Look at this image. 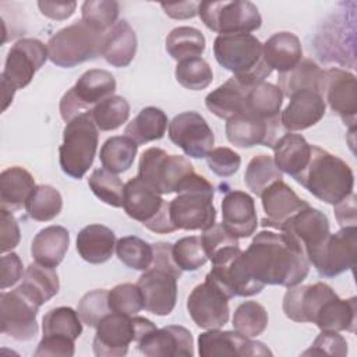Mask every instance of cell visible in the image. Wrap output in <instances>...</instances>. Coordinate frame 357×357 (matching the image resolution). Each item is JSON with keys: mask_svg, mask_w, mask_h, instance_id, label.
<instances>
[{"mask_svg": "<svg viewBox=\"0 0 357 357\" xmlns=\"http://www.w3.org/2000/svg\"><path fill=\"white\" fill-rule=\"evenodd\" d=\"M237 261L244 273L262 286L291 287L300 284L310 271V262L303 251L282 231L257 233Z\"/></svg>", "mask_w": 357, "mask_h": 357, "instance_id": "obj_1", "label": "cell"}, {"mask_svg": "<svg viewBox=\"0 0 357 357\" xmlns=\"http://www.w3.org/2000/svg\"><path fill=\"white\" fill-rule=\"evenodd\" d=\"M308 192L325 204L335 205L353 192L354 174L339 156L312 145L307 166L293 177Z\"/></svg>", "mask_w": 357, "mask_h": 357, "instance_id": "obj_2", "label": "cell"}, {"mask_svg": "<svg viewBox=\"0 0 357 357\" xmlns=\"http://www.w3.org/2000/svg\"><path fill=\"white\" fill-rule=\"evenodd\" d=\"M213 54L223 68L231 71L234 78L248 86L265 81L272 73L264 60L262 43L251 33L218 35L213 42Z\"/></svg>", "mask_w": 357, "mask_h": 357, "instance_id": "obj_3", "label": "cell"}, {"mask_svg": "<svg viewBox=\"0 0 357 357\" xmlns=\"http://www.w3.org/2000/svg\"><path fill=\"white\" fill-rule=\"evenodd\" d=\"M176 192L177 197L169 202L170 220L176 230H205L215 225V188L204 176L191 173Z\"/></svg>", "mask_w": 357, "mask_h": 357, "instance_id": "obj_4", "label": "cell"}, {"mask_svg": "<svg viewBox=\"0 0 357 357\" xmlns=\"http://www.w3.org/2000/svg\"><path fill=\"white\" fill-rule=\"evenodd\" d=\"M98 142L99 130L89 112L70 120L63 130V144L59 148L61 170L73 178H82L93 163Z\"/></svg>", "mask_w": 357, "mask_h": 357, "instance_id": "obj_5", "label": "cell"}, {"mask_svg": "<svg viewBox=\"0 0 357 357\" xmlns=\"http://www.w3.org/2000/svg\"><path fill=\"white\" fill-rule=\"evenodd\" d=\"M105 33L98 32L82 21L57 31L47 40L49 60L63 68H73L102 56Z\"/></svg>", "mask_w": 357, "mask_h": 357, "instance_id": "obj_6", "label": "cell"}, {"mask_svg": "<svg viewBox=\"0 0 357 357\" xmlns=\"http://www.w3.org/2000/svg\"><path fill=\"white\" fill-rule=\"evenodd\" d=\"M123 208L131 219L141 222L153 233L166 234L176 230L170 220L169 202L138 176L124 184Z\"/></svg>", "mask_w": 357, "mask_h": 357, "instance_id": "obj_7", "label": "cell"}, {"mask_svg": "<svg viewBox=\"0 0 357 357\" xmlns=\"http://www.w3.org/2000/svg\"><path fill=\"white\" fill-rule=\"evenodd\" d=\"M198 15L202 22L219 35L250 33L261 28L262 17L251 1H201Z\"/></svg>", "mask_w": 357, "mask_h": 357, "instance_id": "obj_8", "label": "cell"}, {"mask_svg": "<svg viewBox=\"0 0 357 357\" xmlns=\"http://www.w3.org/2000/svg\"><path fill=\"white\" fill-rule=\"evenodd\" d=\"M191 173L194 167L187 158L169 155L162 148L152 146L142 152L137 176L159 194H172Z\"/></svg>", "mask_w": 357, "mask_h": 357, "instance_id": "obj_9", "label": "cell"}, {"mask_svg": "<svg viewBox=\"0 0 357 357\" xmlns=\"http://www.w3.org/2000/svg\"><path fill=\"white\" fill-rule=\"evenodd\" d=\"M116 78L112 73L100 68L85 71L60 100V116L68 123L75 116L91 112L116 91Z\"/></svg>", "mask_w": 357, "mask_h": 357, "instance_id": "obj_10", "label": "cell"}, {"mask_svg": "<svg viewBox=\"0 0 357 357\" xmlns=\"http://www.w3.org/2000/svg\"><path fill=\"white\" fill-rule=\"evenodd\" d=\"M38 305L20 287L0 294V331L18 342L32 340L38 335Z\"/></svg>", "mask_w": 357, "mask_h": 357, "instance_id": "obj_11", "label": "cell"}, {"mask_svg": "<svg viewBox=\"0 0 357 357\" xmlns=\"http://www.w3.org/2000/svg\"><path fill=\"white\" fill-rule=\"evenodd\" d=\"M357 227H342L331 233L318 250L308 258L317 272L325 278L337 276L354 266Z\"/></svg>", "mask_w": 357, "mask_h": 357, "instance_id": "obj_12", "label": "cell"}, {"mask_svg": "<svg viewBox=\"0 0 357 357\" xmlns=\"http://www.w3.org/2000/svg\"><path fill=\"white\" fill-rule=\"evenodd\" d=\"M230 297L208 276L187 298V310L194 324L202 329H220L227 324Z\"/></svg>", "mask_w": 357, "mask_h": 357, "instance_id": "obj_13", "label": "cell"}, {"mask_svg": "<svg viewBox=\"0 0 357 357\" xmlns=\"http://www.w3.org/2000/svg\"><path fill=\"white\" fill-rule=\"evenodd\" d=\"M49 59L47 46L39 39L24 38L17 40L7 53L1 79L7 81L15 91L26 86L35 73Z\"/></svg>", "mask_w": 357, "mask_h": 357, "instance_id": "obj_14", "label": "cell"}, {"mask_svg": "<svg viewBox=\"0 0 357 357\" xmlns=\"http://www.w3.org/2000/svg\"><path fill=\"white\" fill-rule=\"evenodd\" d=\"M169 138L194 159L206 158L215 144L212 128L197 112H183L174 116L169 123Z\"/></svg>", "mask_w": 357, "mask_h": 357, "instance_id": "obj_15", "label": "cell"}, {"mask_svg": "<svg viewBox=\"0 0 357 357\" xmlns=\"http://www.w3.org/2000/svg\"><path fill=\"white\" fill-rule=\"evenodd\" d=\"M319 93L332 112L342 119L344 126L354 130L357 114V84L354 74L336 67L324 70Z\"/></svg>", "mask_w": 357, "mask_h": 357, "instance_id": "obj_16", "label": "cell"}, {"mask_svg": "<svg viewBox=\"0 0 357 357\" xmlns=\"http://www.w3.org/2000/svg\"><path fill=\"white\" fill-rule=\"evenodd\" d=\"M226 121V138L238 148H252L255 145L273 148L283 135L280 117L268 120L251 113H241Z\"/></svg>", "mask_w": 357, "mask_h": 357, "instance_id": "obj_17", "label": "cell"}, {"mask_svg": "<svg viewBox=\"0 0 357 357\" xmlns=\"http://www.w3.org/2000/svg\"><path fill=\"white\" fill-rule=\"evenodd\" d=\"M280 231L286 234L308 259L331 234L328 216L317 208L307 206L283 223Z\"/></svg>", "mask_w": 357, "mask_h": 357, "instance_id": "obj_18", "label": "cell"}, {"mask_svg": "<svg viewBox=\"0 0 357 357\" xmlns=\"http://www.w3.org/2000/svg\"><path fill=\"white\" fill-rule=\"evenodd\" d=\"M177 275L162 268L149 266L144 271L137 282L144 310L159 317L169 315L177 301Z\"/></svg>", "mask_w": 357, "mask_h": 357, "instance_id": "obj_19", "label": "cell"}, {"mask_svg": "<svg viewBox=\"0 0 357 357\" xmlns=\"http://www.w3.org/2000/svg\"><path fill=\"white\" fill-rule=\"evenodd\" d=\"M132 342H135L134 318L110 312L96 326L92 349L98 357H123Z\"/></svg>", "mask_w": 357, "mask_h": 357, "instance_id": "obj_20", "label": "cell"}, {"mask_svg": "<svg viewBox=\"0 0 357 357\" xmlns=\"http://www.w3.org/2000/svg\"><path fill=\"white\" fill-rule=\"evenodd\" d=\"M198 354L201 357L216 356H272V351L258 340L233 331L208 329L198 336Z\"/></svg>", "mask_w": 357, "mask_h": 357, "instance_id": "obj_21", "label": "cell"}, {"mask_svg": "<svg viewBox=\"0 0 357 357\" xmlns=\"http://www.w3.org/2000/svg\"><path fill=\"white\" fill-rule=\"evenodd\" d=\"M137 349L148 357H192L194 339L188 329L180 325H169L153 329L145 335Z\"/></svg>", "mask_w": 357, "mask_h": 357, "instance_id": "obj_22", "label": "cell"}, {"mask_svg": "<svg viewBox=\"0 0 357 357\" xmlns=\"http://www.w3.org/2000/svg\"><path fill=\"white\" fill-rule=\"evenodd\" d=\"M287 289L282 308L284 315L294 322H314L324 303L335 294V290L324 282L305 286L296 284Z\"/></svg>", "mask_w": 357, "mask_h": 357, "instance_id": "obj_23", "label": "cell"}, {"mask_svg": "<svg viewBox=\"0 0 357 357\" xmlns=\"http://www.w3.org/2000/svg\"><path fill=\"white\" fill-rule=\"evenodd\" d=\"M265 218L261 225L280 230L283 223L310 204L301 199L283 180L275 181L261 194Z\"/></svg>", "mask_w": 357, "mask_h": 357, "instance_id": "obj_24", "label": "cell"}, {"mask_svg": "<svg viewBox=\"0 0 357 357\" xmlns=\"http://www.w3.org/2000/svg\"><path fill=\"white\" fill-rule=\"evenodd\" d=\"M326 103L319 92L303 89L290 96L289 105L280 113V124L284 130L303 131L315 126L325 114Z\"/></svg>", "mask_w": 357, "mask_h": 357, "instance_id": "obj_25", "label": "cell"}, {"mask_svg": "<svg viewBox=\"0 0 357 357\" xmlns=\"http://www.w3.org/2000/svg\"><path fill=\"white\" fill-rule=\"evenodd\" d=\"M222 225L237 238L252 236L258 226L254 198L240 190L229 191L222 199Z\"/></svg>", "mask_w": 357, "mask_h": 357, "instance_id": "obj_26", "label": "cell"}, {"mask_svg": "<svg viewBox=\"0 0 357 357\" xmlns=\"http://www.w3.org/2000/svg\"><path fill=\"white\" fill-rule=\"evenodd\" d=\"M250 88L251 86L244 85L237 78L231 77L206 95L205 106L216 117L229 120L245 112Z\"/></svg>", "mask_w": 357, "mask_h": 357, "instance_id": "obj_27", "label": "cell"}, {"mask_svg": "<svg viewBox=\"0 0 357 357\" xmlns=\"http://www.w3.org/2000/svg\"><path fill=\"white\" fill-rule=\"evenodd\" d=\"M116 248V236L107 226L93 223L82 227L77 234V251L89 264L109 261Z\"/></svg>", "mask_w": 357, "mask_h": 357, "instance_id": "obj_28", "label": "cell"}, {"mask_svg": "<svg viewBox=\"0 0 357 357\" xmlns=\"http://www.w3.org/2000/svg\"><path fill=\"white\" fill-rule=\"evenodd\" d=\"M70 245V233L66 227L52 225L33 237L31 244V255L35 262L56 268L66 257Z\"/></svg>", "mask_w": 357, "mask_h": 357, "instance_id": "obj_29", "label": "cell"}, {"mask_svg": "<svg viewBox=\"0 0 357 357\" xmlns=\"http://www.w3.org/2000/svg\"><path fill=\"white\" fill-rule=\"evenodd\" d=\"M262 56L272 71L286 73L301 61L303 47L294 33L286 31L276 32L262 45Z\"/></svg>", "mask_w": 357, "mask_h": 357, "instance_id": "obj_30", "label": "cell"}, {"mask_svg": "<svg viewBox=\"0 0 357 357\" xmlns=\"http://www.w3.org/2000/svg\"><path fill=\"white\" fill-rule=\"evenodd\" d=\"M137 53V35L126 20L117 21L103 39L102 57L113 67H127Z\"/></svg>", "mask_w": 357, "mask_h": 357, "instance_id": "obj_31", "label": "cell"}, {"mask_svg": "<svg viewBox=\"0 0 357 357\" xmlns=\"http://www.w3.org/2000/svg\"><path fill=\"white\" fill-rule=\"evenodd\" d=\"M357 321V300L356 297L340 298L336 293L329 297L319 312L317 314L312 324H315L321 331H346L354 332Z\"/></svg>", "mask_w": 357, "mask_h": 357, "instance_id": "obj_32", "label": "cell"}, {"mask_svg": "<svg viewBox=\"0 0 357 357\" xmlns=\"http://www.w3.org/2000/svg\"><path fill=\"white\" fill-rule=\"evenodd\" d=\"M311 146L300 134H283L273 145V162L282 173L296 177L308 163Z\"/></svg>", "mask_w": 357, "mask_h": 357, "instance_id": "obj_33", "label": "cell"}, {"mask_svg": "<svg viewBox=\"0 0 357 357\" xmlns=\"http://www.w3.org/2000/svg\"><path fill=\"white\" fill-rule=\"evenodd\" d=\"M35 187V178L24 167L13 166L3 170L0 174L1 209L10 212L21 209Z\"/></svg>", "mask_w": 357, "mask_h": 357, "instance_id": "obj_34", "label": "cell"}, {"mask_svg": "<svg viewBox=\"0 0 357 357\" xmlns=\"http://www.w3.org/2000/svg\"><path fill=\"white\" fill-rule=\"evenodd\" d=\"M18 287L38 305H42L59 293V275L54 268L33 262L25 269L22 283Z\"/></svg>", "mask_w": 357, "mask_h": 357, "instance_id": "obj_35", "label": "cell"}, {"mask_svg": "<svg viewBox=\"0 0 357 357\" xmlns=\"http://www.w3.org/2000/svg\"><path fill=\"white\" fill-rule=\"evenodd\" d=\"M166 113L155 106L144 107L127 126L124 134L135 144L144 145L163 138L167 128Z\"/></svg>", "mask_w": 357, "mask_h": 357, "instance_id": "obj_36", "label": "cell"}, {"mask_svg": "<svg viewBox=\"0 0 357 357\" xmlns=\"http://www.w3.org/2000/svg\"><path fill=\"white\" fill-rule=\"evenodd\" d=\"M324 70L311 59H301V61L286 73H279L278 88L283 96L290 98L293 93L303 89H312L319 92Z\"/></svg>", "mask_w": 357, "mask_h": 357, "instance_id": "obj_37", "label": "cell"}, {"mask_svg": "<svg viewBox=\"0 0 357 357\" xmlns=\"http://www.w3.org/2000/svg\"><path fill=\"white\" fill-rule=\"evenodd\" d=\"M204 251L212 265L225 264L241 252L238 238L233 236L222 223H215L202 230L201 236Z\"/></svg>", "mask_w": 357, "mask_h": 357, "instance_id": "obj_38", "label": "cell"}, {"mask_svg": "<svg viewBox=\"0 0 357 357\" xmlns=\"http://www.w3.org/2000/svg\"><path fill=\"white\" fill-rule=\"evenodd\" d=\"M137 152L138 144L127 135H116L105 141L100 148L99 159L103 169L117 174L127 172L132 166Z\"/></svg>", "mask_w": 357, "mask_h": 357, "instance_id": "obj_39", "label": "cell"}, {"mask_svg": "<svg viewBox=\"0 0 357 357\" xmlns=\"http://www.w3.org/2000/svg\"><path fill=\"white\" fill-rule=\"evenodd\" d=\"M283 103L282 91L271 82H259L250 88L247 95V109L244 113H251L262 119H279Z\"/></svg>", "mask_w": 357, "mask_h": 357, "instance_id": "obj_40", "label": "cell"}, {"mask_svg": "<svg viewBox=\"0 0 357 357\" xmlns=\"http://www.w3.org/2000/svg\"><path fill=\"white\" fill-rule=\"evenodd\" d=\"M205 45L204 33L192 26H177L166 36V50L177 61L199 57Z\"/></svg>", "mask_w": 357, "mask_h": 357, "instance_id": "obj_41", "label": "cell"}, {"mask_svg": "<svg viewBox=\"0 0 357 357\" xmlns=\"http://www.w3.org/2000/svg\"><path fill=\"white\" fill-rule=\"evenodd\" d=\"M43 336H54L77 340L82 333V321L71 307H56L49 310L42 319Z\"/></svg>", "mask_w": 357, "mask_h": 357, "instance_id": "obj_42", "label": "cell"}, {"mask_svg": "<svg viewBox=\"0 0 357 357\" xmlns=\"http://www.w3.org/2000/svg\"><path fill=\"white\" fill-rule=\"evenodd\" d=\"M61 194L47 184L36 185L25 202L28 216L36 222H49L54 219L61 212Z\"/></svg>", "mask_w": 357, "mask_h": 357, "instance_id": "obj_43", "label": "cell"}, {"mask_svg": "<svg viewBox=\"0 0 357 357\" xmlns=\"http://www.w3.org/2000/svg\"><path fill=\"white\" fill-rule=\"evenodd\" d=\"M91 117L100 131H113L130 117L128 102L119 95H112L91 109Z\"/></svg>", "mask_w": 357, "mask_h": 357, "instance_id": "obj_44", "label": "cell"}, {"mask_svg": "<svg viewBox=\"0 0 357 357\" xmlns=\"http://www.w3.org/2000/svg\"><path fill=\"white\" fill-rule=\"evenodd\" d=\"M279 180H283V174L269 155H265V153L255 155L248 162L244 173V181H245V185L254 194L261 197V194L271 184Z\"/></svg>", "mask_w": 357, "mask_h": 357, "instance_id": "obj_45", "label": "cell"}, {"mask_svg": "<svg viewBox=\"0 0 357 357\" xmlns=\"http://www.w3.org/2000/svg\"><path fill=\"white\" fill-rule=\"evenodd\" d=\"M231 322L236 332L247 337H255L266 329L268 312L265 307L257 301H244L234 310Z\"/></svg>", "mask_w": 357, "mask_h": 357, "instance_id": "obj_46", "label": "cell"}, {"mask_svg": "<svg viewBox=\"0 0 357 357\" xmlns=\"http://www.w3.org/2000/svg\"><path fill=\"white\" fill-rule=\"evenodd\" d=\"M117 258L128 268L146 271L153 258L152 244L137 236H124L116 241Z\"/></svg>", "mask_w": 357, "mask_h": 357, "instance_id": "obj_47", "label": "cell"}, {"mask_svg": "<svg viewBox=\"0 0 357 357\" xmlns=\"http://www.w3.org/2000/svg\"><path fill=\"white\" fill-rule=\"evenodd\" d=\"M119 14L120 6L114 0H86L81 6V21L102 33L117 22Z\"/></svg>", "mask_w": 357, "mask_h": 357, "instance_id": "obj_48", "label": "cell"}, {"mask_svg": "<svg viewBox=\"0 0 357 357\" xmlns=\"http://www.w3.org/2000/svg\"><path fill=\"white\" fill-rule=\"evenodd\" d=\"M174 77L185 89L202 91L212 82L213 73L206 60L202 57H192L177 63Z\"/></svg>", "mask_w": 357, "mask_h": 357, "instance_id": "obj_49", "label": "cell"}, {"mask_svg": "<svg viewBox=\"0 0 357 357\" xmlns=\"http://www.w3.org/2000/svg\"><path fill=\"white\" fill-rule=\"evenodd\" d=\"M88 185L105 204L114 208L123 206L124 184L116 173H112L103 167L95 169L88 178Z\"/></svg>", "mask_w": 357, "mask_h": 357, "instance_id": "obj_50", "label": "cell"}, {"mask_svg": "<svg viewBox=\"0 0 357 357\" xmlns=\"http://www.w3.org/2000/svg\"><path fill=\"white\" fill-rule=\"evenodd\" d=\"M173 259L181 271L194 272L204 266L208 257L204 251L201 237L187 236L173 244Z\"/></svg>", "mask_w": 357, "mask_h": 357, "instance_id": "obj_51", "label": "cell"}, {"mask_svg": "<svg viewBox=\"0 0 357 357\" xmlns=\"http://www.w3.org/2000/svg\"><path fill=\"white\" fill-rule=\"evenodd\" d=\"M109 308L112 312L123 315H135L144 308L142 294L137 284L121 283L114 286L107 294Z\"/></svg>", "mask_w": 357, "mask_h": 357, "instance_id": "obj_52", "label": "cell"}, {"mask_svg": "<svg viewBox=\"0 0 357 357\" xmlns=\"http://www.w3.org/2000/svg\"><path fill=\"white\" fill-rule=\"evenodd\" d=\"M107 294L109 291L103 289H96L92 291L85 293L81 300L78 301L77 312L82 321V324L96 328L99 322L110 314L109 308V301H107Z\"/></svg>", "mask_w": 357, "mask_h": 357, "instance_id": "obj_53", "label": "cell"}, {"mask_svg": "<svg viewBox=\"0 0 357 357\" xmlns=\"http://www.w3.org/2000/svg\"><path fill=\"white\" fill-rule=\"evenodd\" d=\"M206 163L211 172L219 177H230L240 169L241 158L230 148L219 146L213 148L206 155Z\"/></svg>", "mask_w": 357, "mask_h": 357, "instance_id": "obj_54", "label": "cell"}, {"mask_svg": "<svg viewBox=\"0 0 357 357\" xmlns=\"http://www.w3.org/2000/svg\"><path fill=\"white\" fill-rule=\"evenodd\" d=\"M304 356L308 354H328V356H337L344 357L347 354V342L346 339L335 331H322L315 340L312 342L311 347L303 353Z\"/></svg>", "mask_w": 357, "mask_h": 357, "instance_id": "obj_55", "label": "cell"}, {"mask_svg": "<svg viewBox=\"0 0 357 357\" xmlns=\"http://www.w3.org/2000/svg\"><path fill=\"white\" fill-rule=\"evenodd\" d=\"M0 251L4 254L7 251H11L15 248L20 243L21 233H20V226L13 216V212L1 209L0 213Z\"/></svg>", "mask_w": 357, "mask_h": 357, "instance_id": "obj_56", "label": "cell"}, {"mask_svg": "<svg viewBox=\"0 0 357 357\" xmlns=\"http://www.w3.org/2000/svg\"><path fill=\"white\" fill-rule=\"evenodd\" d=\"M22 261L15 252L4 254L0 258V287L6 290L22 278Z\"/></svg>", "mask_w": 357, "mask_h": 357, "instance_id": "obj_57", "label": "cell"}, {"mask_svg": "<svg viewBox=\"0 0 357 357\" xmlns=\"http://www.w3.org/2000/svg\"><path fill=\"white\" fill-rule=\"evenodd\" d=\"M74 351H75L74 340L54 337V336H42L33 354L38 357L39 356L71 357V356H74Z\"/></svg>", "mask_w": 357, "mask_h": 357, "instance_id": "obj_58", "label": "cell"}, {"mask_svg": "<svg viewBox=\"0 0 357 357\" xmlns=\"http://www.w3.org/2000/svg\"><path fill=\"white\" fill-rule=\"evenodd\" d=\"M38 7L40 10V13L52 20L56 21H63L70 18L75 8H77V3L75 1H49V0H42L38 1Z\"/></svg>", "mask_w": 357, "mask_h": 357, "instance_id": "obj_59", "label": "cell"}, {"mask_svg": "<svg viewBox=\"0 0 357 357\" xmlns=\"http://www.w3.org/2000/svg\"><path fill=\"white\" fill-rule=\"evenodd\" d=\"M335 216L337 223L342 227L356 226L357 223V208H356V195L351 192L340 202L335 204Z\"/></svg>", "mask_w": 357, "mask_h": 357, "instance_id": "obj_60", "label": "cell"}, {"mask_svg": "<svg viewBox=\"0 0 357 357\" xmlns=\"http://www.w3.org/2000/svg\"><path fill=\"white\" fill-rule=\"evenodd\" d=\"M198 4L195 1H180V3H162L165 13L174 20H187L198 14Z\"/></svg>", "mask_w": 357, "mask_h": 357, "instance_id": "obj_61", "label": "cell"}, {"mask_svg": "<svg viewBox=\"0 0 357 357\" xmlns=\"http://www.w3.org/2000/svg\"><path fill=\"white\" fill-rule=\"evenodd\" d=\"M1 85H3V110H6L8 107V105L13 102L14 98V92L15 89L4 79H1Z\"/></svg>", "mask_w": 357, "mask_h": 357, "instance_id": "obj_62", "label": "cell"}]
</instances>
